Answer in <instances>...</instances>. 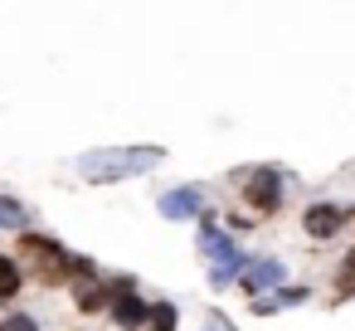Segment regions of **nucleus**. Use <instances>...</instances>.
I'll return each instance as SVG.
<instances>
[{
  "label": "nucleus",
  "mask_w": 355,
  "mask_h": 331,
  "mask_svg": "<svg viewBox=\"0 0 355 331\" xmlns=\"http://www.w3.org/2000/svg\"><path fill=\"white\" fill-rule=\"evenodd\" d=\"M272 282H282V263H272V258H263V263H253V273H243V287H272Z\"/></svg>",
  "instance_id": "8"
},
{
  "label": "nucleus",
  "mask_w": 355,
  "mask_h": 331,
  "mask_svg": "<svg viewBox=\"0 0 355 331\" xmlns=\"http://www.w3.org/2000/svg\"><path fill=\"white\" fill-rule=\"evenodd\" d=\"M200 244H205V253H214V282L224 287V282H234L239 278V268H243V253L234 248V239L229 234H219V229H205L200 234Z\"/></svg>",
  "instance_id": "3"
},
{
  "label": "nucleus",
  "mask_w": 355,
  "mask_h": 331,
  "mask_svg": "<svg viewBox=\"0 0 355 331\" xmlns=\"http://www.w3.org/2000/svg\"><path fill=\"white\" fill-rule=\"evenodd\" d=\"M20 253L40 263L35 273H40V282H49V287H54V282H64V273H69V268H83V263H69V258H64V248H59V244H49V239H40V234H25V239H20Z\"/></svg>",
  "instance_id": "2"
},
{
  "label": "nucleus",
  "mask_w": 355,
  "mask_h": 331,
  "mask_svg": "<svg viewBox=\"0 0 355 331\" xmlns=\"http://www.w3.org/2000/svg\"><path fill=\"white\" fill-rule=\"evenodd\" d=\"M200 210H205V195L200 190H171L161 200V214L166 219H185V214H200Z\"/></svg>",
  "instance_id": "5"
},
{
  "label": "nucleus",
  "mask_w": 355,
  "mask_h": 331,
  "mask_svg": "<svg viewBox=\"0 0 355 331\" xmlns=\"http://www.w3.org/2000/svg\"><path fill=\"white\" fill-rule=\"evenodd\" d=\"M277 200H282V176L277 171H253L248 176V205L258 214H268V210H277Z\"/></svg>",
  "instance_id": "4"
},
{
  "label": "nucleus",
  "mask_w": 355,
  "mask_h": 331,
  "mask_svg": "<svg viewBox=\"0 0 355 331\" xmlns=\"http://www.w3.org/2000/svg\"><path fill=\"white\" fill-rule=\"evenodd\" d=\"M340 219H345V210H331V205H321V210H311V214H306V234H311V239H331Z\"/></svg>",
  "instance_id": "6"
},
{
  "label": "nucleus",
  "mask_w": 355,
  "mask_h": 331,
  "mask_svg": "<svg viewBox=\"0 0 355 331\" xmlns=\"http://www.w3.org/2000/svg\"><path fill=\"white\" fill-rule=\"evenodd\" d=\"M20 219H25V210H20V205L0 200V224H20Z\"/></svg>",
  "instance_id": "13"
},
{
  "label": "nucleus",
  "mask_w": 355,
  "mask_h": 331,
  "mask_svg": "<svg viewBox=\"0 0 355 331\" xmlns=\"http://www.w3.org/2000/svg\"><path fill=\"white\" fill-rule=\"evenodd\" d=\"M112 316H117V326H141V316H146V307L127 292V287H117V302H112Z\"/></svg>",
  "instance_id": "7"
},
{
  "label": "nucleus",
  "mask_w": 355,
  "mask_h": 331,
  "mask_svg": "<svg viewBox=\"0 0 355 331\" xmlns=\"http://www.w3.org/2000/svg\"><path fill=\"white\" fill-rule=\"evenodd\" d=\"M15 292H20V268H15L10 258H0V302L15 297Z\"/></svg>",
  "instance_id": "9"
},
{
  "label": "nucleus",
  "mask_w": 355,
  "mask_h": 331,
  "mask_svg": "<svg viewBox=\"0 0 355 331\" xmlns=\"http://www.w3.org/2000/svg\"><path fill=\"white\" fill-rule=\"evenodd\" d=\"M0 331H40V326H35V316H6Z\"/></svg>",
  "instance_id": "12"
},
{
  "label": "nucleus",
  "mask_w": 355,
  "mask_h": 331,
  "mask_svg": "<svg viewBox=\"0 0 355 331\" xmlns=\"http://www.w3.org/2000/svg\"><path fill=\"white\" fill-rule=\"evenodd\" d=\"M78 307H83V312H98V307H103V287H98L88 273H83V282H78Z\"/></svg>",
  "instance_id": "10"
},
{
  "label": "nucleus",
  "mask_w": 355,
  "mask_h": 331,
  "mask_svg": "<svg viewBox=\"0 0 355 331\" xmlns=\"http://www.w3.org/2000/svg\"><path fill=\"white\" fill-rule=\"evenodd\" d=\"M161 161V151L156 146H132V151H93V156H83L78 161V171H83V180H122V176H141V171H151Z\"/></svg>",
  "instance_id": "1"
},
{
  "label": "nucleus",
  "mask_w": 355,
  "mask_h": 331,
  "mask_svg": "<svg viewBox=\"0 0 355 331\" xmlns=\"http://www.w3.org/2000/svg\"><path fill=\"white\" fill-rule=\"evenodd\" d=\"M151 316H156V331H171V326H175V307H166V302L151 307Z\"/></svg>",
  "instance_id": "11"
}]
</instances>
